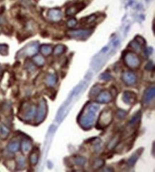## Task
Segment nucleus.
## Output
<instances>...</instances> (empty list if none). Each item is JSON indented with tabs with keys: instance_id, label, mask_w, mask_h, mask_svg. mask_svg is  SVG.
I'll use <instances>...</instances> for the list:
<instances>
[{
	"instance_id": "obj_16",
	"label": "nucleus",
	"mask_w": 155,
	"mask_h": 172,
	"mask_svg": "<svg viewBox=\"0 0 155 172\" xmlns=\"http://www.w3.org/2000/svg\"><path fill=\"white\" fill-rule=\"evenodd\" d=\"M0 134L3 137H7V135L9 134L8 128H6L4 126H0Z\"/></svg>"
},
{
	"instance_id": "obj_15",
	"label": "nucleus",
	"mask_w": 155,
	"mask_h": 172,
	"mask_svg": "<svg viewBox=\"0 0 155 172\" xmlns=\"http://www.w3.org/2000/svg\"><path fill=\"white\" fill-rule=\"evenodd\" d=\"M30 148H31V145H30V142H28L27 141H23V143H22V150H23V151H24V152H25V153L28 152V151L30 150Z\"/></svg>"
},
{
	"instance_id": "obj_8",
	"label": "nucleus",
	"mask_w": 155,
	"mask_h": 172,
	"mask_svg": "<svg viewBox=\"0 0 155 172\" xmlns=\"http://www.w3.org/2000/svg\"><path fill=\"white\" fill-rule=\"evenodd\" d=\"M128 65L130 66H132V67H136L139 65V59H137V57L133 55L132 54H130L128 58Z\"/></svg>"
},
{
	"instance_id": "obj_24",
	"label": "nucleus",
	"mask_w": 155,
	"mask_h": 172,
	"mask_svg": "<svg viewBox=\"0 0 155 172\" xmlns=\"http://www.w3.org/2000/svg\"><path fill=\"white\" fill-rule=\"evenodd\" d=\"M4 7H1V8H0V14H1V13L3 12V11H4Z\"/></svg>"
},
{
	"instance_id": "obj_10",
	"label": "nucleus",
	"mask_w": 155,
	"mask_h": 172,
	"mask_svg": "<svg viewBox=\"0 0 155 172\" xmlns=\"http://www.w3.org/2000/svg\"><path fill=\"white\" fill-rule=\"evenodd\" d=\"M69 32L72 35V37H84V36H88L89 34V32L86 30H78V31H70Z\"/></svg>"
},
{
	"instance_id": "obj_3",
	"label": "nucleus",
	"mask_w": 155,
	"mask_h": 172,
	"mask_svg": "<svg viewBox=\"0 0 155 172\" xmlns=\"http://www.w3.org/2000/svg\"><path fill=\"white\" fill-rule=\"evenodd\" d=\"M46 112H47V106H46V104L44 101H42V102L40 103L38 111H37V121H42V120L44 119V116H45Z\"/></svg>"
},
{
	"instance_id": "obj_7",
	"label": "nucleus",
	"mask_w": 155,
	"mask_h": 172,
	"mask_svg": "<svg viewBox=\"0 0 155 172\" xmlns=\"http://www.w3.org/2000/svg\"><path fill=\"white\" fill-rule=\"evenodd\" d=\"M111 99V96L110 94L107 92H104L99 94L98 96V102H102V103H107L109 102Z\"/></svg>"
},
{
	"instance_id": "obj_17",
	"label": "nucleus",
	"mask_w": 155,
	"mask_h": 172,
	"mask_svg": "<svg viewBox=\"0 0 155 172\" xmlns=\"http://www.w3.org/2000/svg\"><path fill=\"white\" fill-rule=\"evenodd\" d=\"M34 62H35L37 64L40 65V66H41V65H43L44 63V59H43L42 57H40V56H37V57H35L34 58Z\"/></svg>"
},
{
	"instance_id": "obj_20",
	"label": "nucleus",
	"mask_w": 155,
	"mask_h": 172,
	"mask_svg": "<svg viewBox=\"0 0 155 172\" xmlns=\"http://www.w3.org/2000/svg\"><path fill=\"white\" fill-rule=\"evenodd\" d=\"M76 164H79V165H83V164H85V159L84 158H82V157H78L76 159Z\"/></svg>"
},
{
	"instance_id": "obj_14",
	"label": "nucleus",
	"mask_w": 155,
	"mask_h": 172,
	"mask_svg": "<svg viewBox=\"0 0 155 172\" xmlns=\"http://www.w3.org/2000/svg\"><path fill=\"white\" fill-rule=\"evenodd\" d=\"M19 144L18 143H11L8 146V149L10 151H12V152H15L17 150L19 149Z\"/></svg>"
},
{
	"instance_id": "obj_11",
	"label": "nucleus",
	"mask_w": 155,
	"mask_h": 172,
	"mask_svg": "<svg viewBox=\"0 0 155 172\" xmlns=\"http://www.w3.org/2000/svg\"><path fill=\"white\" fill-rule=\"evenodd\" d=\"M49 16L50 18L53 20H57L61 17V14L59 11H56V10H51L50 11Z\"/></svg>"
},
{
	"instance_id": "obj_9",
	"label": "nucleus",
	"mask_w": 155,
	"mask_h": 172,
	"mask_svg": "<svg viewBox=\"0 0 155 172\" xmlns=\"http://www.w3.org/2000/svg\"><path fill=\"white\" fill-rule=\"evenodd\" d=\"M124 82L128 84H132L135 82V76L131 73H125L123 76Z\"/></svg>"
},
{
	"instance_id": "obj_23",
	"label": "nucleus",
	"mask_w": 155,
	"mask_h": 172,
	"mask_svg": "<svg viewBox=\"0 0 155 172\" xmlns=\"http://www.w3.org/2000/svg\"><path fill=\"white\" fill-rule=\"evenodd\" d=\"M6 50H7V47L6 46L0 45V53L3 54V52H6Z\"/></svg>"
},
{
	"instance_id": "obj_6",
	"label": "nucleus",
	"mask_w": 155,
	"mask_h": 172,
	"mask_svg": "<svg viewBox=\"0 0 155 172\" xmlns=\"http://www.w3.org/2000/svg\"><path fill=\"white\" fill-rule=\"evenodd\" d=\"M154 96V88H149L147 89V91L144 93V102H149L150 101L152 100V99H153Z\"/></svg>"
},
{
	"instance_id": "obj_18",
	"label": "nucleus",
	"mask_w": 155,
	"mask_h": 172,
	"mask_svg": "<svg viewBox=\"0 0 155 172\" xmlns=\"http://www.w3.org/2000/svg\"><path fill=\"white\" fill-rule=\"evenodd\" d=\"M47 84L50 85L54 84L55 82H56V77H55V76H54V75H50V76H47Z\"/></svg>"
},
{
	"instance_id": "obj_1",
	"label": "nucleus",
	"mask_w": 155,
	"mask_h": 172,
	"mask_svg": "<svg viewBox=\"0 0 155 172\" xmlns=\"http://www.w3.org/2000/svg\"><path fill=\"white\" fill-rule=\"evenodd\" d=\"M99 106L97 104H91L88 108L86 114L82 115L79 118V122L83 127H90L93 124L94 118L95 117V112L97 111Z\"/></svg>"
},
{
	"instance_id": "obj_12",
	"label": "nucleus",
	"mask_w": 155,
	"mask_h": 172,
	"mask_svg": "<svg viewBox=\"0 0 155 172\" xmlns=\"http://www.w3.org/2000/svg\"><path fill=\"white\" fill-rule=\"evenodd\" d=\"M140 150H138V151H137L135 154H133V155L132 156L131 158L130 159L128 162V164H130V166L132 167V166L134 165V163L136 162V160L139 158V156H140V154H139V153H140Z\"/></svg>"
},
{
	"instance_id": "obj_21",
	"label": "nucleus",
	"mask_w": 155,
	"mask_h": 172,
	"mask_svg": "<svg viewBox=\"0 0 155 172\" xmlns=\"http://www.w3.org/2000/svg\"><path fill=\"white\" fill-rule=\"evenodd\" d=\"M64 50V47H62V46H57V47L55 48L54 50V53L56 54H61V53H62V52H63Z\"/></svg>"
},
{
	"instance_id": "obj_19",
	"label": "nucleus",
	"mask_w": 155,
	"mask_h": 172,
	"mask_svg": "<svg viewBox=\"0 0 155 172\" xmlns=\"http://www.w3.org/2000/svg\"><path fill=\"white\" fill-rule=\"evenodd\" d=\"M37 160H38V155L36 153H32L30 157V161L31 163L33 164H35L37 162Z\"/></svg>"
},
{
	"instance_id": "obj_4",
	"label": "nucleus",
	"mask_w": 155,
	"mask_h": 172,
	"mask_svg": "<svg viewBox=\"0 0 155 172\" xmlns=\"http://www.w3.org/2000/svg\"><path fill=\"white\" fill-rule=\"evenodd\" d=\"M37 43H32L29 44L24 50V54L26 55H33L35 54L37 51Z\"/></svg>"
},
{
	"instance_id": "obj_2",
	"label": "nucleus",
	"mask_w": 155,
	"mask_h": 172,
	"mask_svg": "<svg viewBox=\"0 0 155 172\" xmlns=\"http://www.w3.org/2000/svg\"><path fill=\"white\" fill-rule=\"evenodd\" d=\"M111 119H112V117L109 111L104 110L102 112L101 116L99 117V123L103 126H107L110 124Z\"/></svg>"
},
{
	"instance_id": "obj_5",
	"label": "nucleus",
	"mask_w": 155,
	"mask_h": 172,
	"mask_svg": "<svg viewBox=\"0 0 155 172\" xmlns=\"http://www.w3.org/2000/svg\"><path fill=\"white\" fill-rule=\"evenodd\" d=\"M135 98L136 95L132 92H126L123 96L124 102L128 104H132L135 101Z\"/></svg>"
},
{
	"instance_id": "obj_13",
	"label": "nucleus",
	"mask_w": 155,
	"mask_h": 172,
	"mask_svg": "<svg viewBox=\"0 0 155 172\" xmlns=\"http://www.w3.org/2000/svg\"><path fill=\"white\" fill-rule=\"evenodd\" d=\"M41 51L43 54L47 56V55H49V54H50V53L52 52V48L50 47V46L44 45L42 47Z\"/></svg>"
},
{
	"instance_id": "obj_22",
	"label": "nucleus",
	"mask_w": 155,
	"mask_h": 172,
	"mask_svg": "<svg viewBox=\"0 0 155 172\" xmlns=\"http://www.w3.org/2000/svg\"><path fill=\"white\" fill-rule=\"evenodd\" d=\"M76 20L75 19H71V20H69V21H68V26H69V27H74V26L75 25V24H76Z\"/></svg>"
}]
</instances>
